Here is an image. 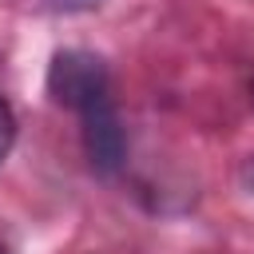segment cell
Masks as SVG:
<instances>
[{
    "label": "cell",
    "mask_w": 254,
    "mask_h": 254,
    "mask_svg": "<svg viewBox=\"0 0 254 254\" xmlns=\"http://www.w3.org/2000/svg\"><path fill=\"white\" fill-rule=\"evenodd\" d=\"M48 91H52V99L60 107L79 111V107L111 95V79H107V67H103L99 56L79 52V48H67L48 67Z\"/></svg>",
    "instance_id": "obj_1"
},
{
    "label": "cell",
    "mask_w": 254,
    "mask_h": 254,
    "mask_svg": "<svg viewBox=\"0 0 254 254\" xmlns=\"http://www.w3.org/2000/svg\"><path fill=\"white\" fill-rule=\"evenodd\" d=\"M79 115V131H83V151L91 159L95 171H115L123 163V127L115 115V99H95L87 103Z\"/></svg>",
    "instance_id": "obj_2"
},
{
    "label": "cell",
    "mask_w": 254,
    "mask_h": 254,
    "mask_svg": "<svg viewBox=\"0 0 254 254\" xmlns=\"http://www.w3.org/2000/svg\"><path fill=\"white\" fill-rule=\"evenodd\" d=\"M12 143H16V115H12L8 99L0 95V163H4V155L12 151Z\"/></svg>",
    "instance_id": "obj_3"
},
{
    "label": "cell",
    "mask_w": 254,
    "mask_h": 254,
    "mask_svg": "<svg viewBox=\"0 0 254 254\" xmlns=\"http://www.w3.org/2000/svg\"><path fill=\"white\" fill-rule=\"evenodd\" d=\"M242 187L254 194V155H250V159H246V167H242Z\"/></svg>",
    "instance_id": "obj_4"
},
{
    "label": "cell",
    "mask_w": 254,
    "mask_h": 254,
    "mask_svg": "<svg viewBox=\"0 0 254 254\" xmlns=\"http://www.w3.org/2000/svg\"><path fill=\"white\" fill-rule=\"evenodd\" d=\"M56 4H64V8H91V4H99V0H56Z\"/></svg>",
    "instance_id": "obj_5"
},
{
    "label": "cell",
    "mask_w": 254,
    "mask_h": 254,
    "mask_svg": "<svg viewBox=\"0 0 254 254\" xmlns=\"http://www.w3.org/2000/svg\"><path fill=\"white\" fill-rule=\"evenodd\" d=\"M0 254H8V250H4V246H0Z\"/></svg>",
    "instance_id": "obj_6"
}]
</instances>
